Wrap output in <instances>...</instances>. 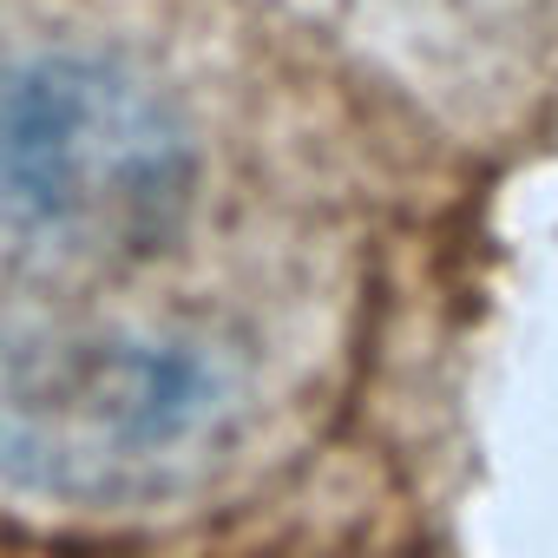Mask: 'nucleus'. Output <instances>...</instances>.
Segmentation results:
<instances>
[{
	"label": "nucleus",
	"mask_w": 558,
	"mask_h": 558,
	"mask_svg": "<svg viewBox=\"0 0 558 558\" xmlns=\"http://www.w3.org/2000/svg\"><path fill=\"white\" fill-rule=\"evenodd\" d=\"M243 388L230 362L158 329H0V480L132 506L191 486L230 453Z\"/></svg>",
	"instance_id": "2"
},
{
	"label": "nucleus",
	"mask_w": 558,
	"mask_h": 558,
	"mask_svg": "<svg viewBox=\"0 0 558 558\" xmlns=\"http://www.w3.org/2000/svg\"><path fill=\"white\" fill-rule=\"evenodd\" d=\"M184 204L191 132L145 73L53 40L0 47V263L119 269Z\"/></svg>",
	"instance_id": "1"
}]
</instances>
